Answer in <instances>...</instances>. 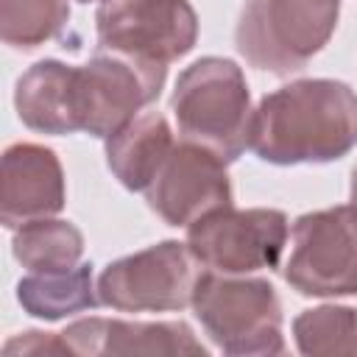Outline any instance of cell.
Returning <instances> with one entry per match:
<instances>
[{"instance_id":"cell-7","label":"cell","mask_w":357,"mask_h":357,"mask_svg":"<svg viewBox=\"0 0 357 357\" xmlns=\"http://www.w3.org/2000/svg\"><path fill=\"white\" fill-rule=\"evenodd\" d=\"M167 64L98 50L75 67V117L78 131L106 139L153 103L165 86Z\"/></svg>"},{"instance_id":"cell-11","label":"cell","mask_w":357,"mask_h":357,"mask_svg":"<svg viewBox=\"0 0 357 357\" xmlns=\"http://www.w3.org/2000/svg\"><path fill=\"white\" fill-rule=\"evenodd\" d=\"M64 170L56 151L36 142H14L6 148L0 195V220L6 229L53 218L64 209Z\"/></svg>"},{"instance_id":"cell-3","label":"cell","mask_w":357,"mask_h":357,"mask_svg":"<svg viewBox=\"0 0 357 357\" xmlns=\"http://www.w3.org/2000/svg\"><path fill=\"white\" fill-rule=\"evenodd\" d=\"M190 307L223 354H284L282 301L268 279L201 271Z\"/></svg>"},{"instance_id":"cell-17","label":"cell","mask_w":357,"mask_h":357,"mask_svg":"<svg viewBox=\"0 0 357 357\" xmlns=\"http://www.w3.org/2000/svg\"><path fill=\"white\" fill-rule=\"evenodd\" d=\"M296 349L307 357L357 354V310L321 304L293 318Z\"/></svg>"},{"instance_id":"cell-10","label":"cell","mask_w":357,"mask_h":357,"mask_svg":"<svg viewBox=\"0 0 357 357\" xmlns=\"http://www.w3.org/2000/svg\"><path fill=\"white\" fill-rule=\"evenodd\" d=\"M148 206L167 226H192L195 220L231 206V181L226 162L198 142L173 145L170 156L145 190Z\"/></svg>"},{"instance_id":"cell-21","label":"cell","mask_w":357,"mask_h":357,"mask_svg":"<svg viewBox=\"0 0 357 357\" xmlns=\"http://www.w3.org/2000/svg\"><path fill=\"white\" fill-rule=\"evenodd\" d=\"M78 3H95V0H78Z\"/></svg>"},{"instance_id":"cell-15","label":"cell","mask_w":357,"mask_h":357,"mask_svg":"<svg viewBox=\"0 0 357 357\" xmlns=\"http://www.w3.org/2000/svg\"><path fill=\"white\" fill-rule=\"evenodd\" d=\"M17 301L31 318L42 321H61L100 304L89 262H78L67 271H31L17 282Z\"/></svg>"},{"instance_id":"cell-5","label":"cell","mask_w":357,"mask_h":357,"mask_svg":"<svg viewBox=\"0 0 357 357\" xmlns=\"http://www.w3.org/2000/svg\"><path fill=\"white\" fill-rule=\"evenodd\" d=\"M282 273L301 296H357V209L343 204L301 215Z\"/></svg>"},{"instance_id":"cell-18","label":"cell","mask_w":357,"mask_h":357,"mask_svg":"<svg viewBox=\"0 0 357 357\" xmlns=\"http://www.w3.org/2000/svg\"><path fill=\"white\" fill-rule=\"evenodd\" d=\"M67 22V0H0V36L11 47L33 50L56 39Z\"/></svg>"},{"instance_id":"cell-16","label":"cell","mask_w":357,"mask_h":357,"mask_svg":"<svg viewBox=\"0 0 357 357\" xmlns=\"http://www.w3.org/2000/svg\"><path fill=\"white\" fill-rule=\"evenodd\" d=\"M11 254L22 268L33 273L67 271L75 268L84 257V234L70 220L39 218L14 229Z\"/></svg>"},{"instance_id":"cell-2","label":"cell","mask_w":357,"mask_h":357,"mask_svg":"<svg viewBox=\"0 0 357 357\" xmlns=\"http://www.w3.org/2000/svg\"><path fill=\"white\" fill-rule=\"evenodd\" d=\"M170 112L184 139L209 148L226 165L248 148L251 92L231 59L204 56L192 61L176 81Z\"/></svg>"},{"instance_id":"cell-9","label":"cell","mask_w":357,"mask_h":357,"mask_svg":"<svg viewBox=\"0 0 357 357\" xmlns=\"http://www.w3.org/2000/svg\"><path fill=\"white\" fill-rule=\"evenodd\" d=\"M98 50L170 64L198 42L190 0H100L95 11Z\"/></svg>"},{"instance_id":"cell-6","label":"cell","mask_w":357,"mask_h":357,"mask_svg":"<svg viewBox=\"0 0 357 357\" xmlns=\"http://www.w3.org/2000/svg\"><path fill=\"white\" fill-rule=\"evenodd\" d=\"M198 265L187 243L162 240L109 262L98 276V298L120 312H176L192 304Z\"/></svg>"},{"instance_id":"cell-4","label":"cell","mask_w":357,"mask_h":357,"mask_svg":"<svg viewBox=\"0 0 357 357\" xmlns=\"http://www.w3.org/2000/svg\"><path fill=\"white\" fill-rule=\"evenodd\" d=\"M337 17L340 0H248L234 28V45L251 67L290 75L324 50Z\"/></svg>"},{"instance_id":"cell-14","label":"cell","mask_w":357,"mask_h":357,"mask_svg":"<svg viewBox=\"0 0 357 357\" xmlns=\"http://www.w3.org/2000/svg\"><path fill=\"white\" fill-rule=\"evenodd\" d=\"M173 128L159 112H139L120 131L106 137V165L131 192H145L173 151Z\"/></svg>"},{"instance_id":"cell-12","label":"cell","mask_w":357,"mask_h":357,"mask_svg":"<svg viewBox=\"0 0 357 357\" xmlns=\"http://www.w3.org/2000/svg\"><path fill=\"white\" fill-rule=\"evenodd\" d=\"M70 354H201L206 346L184 321H120V318H78L61 332Z\"/></svg>"},{"instance_id":"cell-8","label":"cell","mask_w":357,"mask_h":357,"mask_svg":"<svg viewBox=\"0 0 357 357\" xmlns=\"http://www.w3.org/2000/svg\"><path fill=\"white\" fill-rule=\"evenodd\" d=\"M187 245L215 273L248 276L262 268L273 271L287 245V215L271 206H223L187 226Z\"/></svg>"},{"instance_id":"cell-13","label":"cell","mask_w":357,"mask_h":357,"mask_svg":"<svg viewBox=\"0 0 357 357\" xmlns=\"http://www.w3.org/2000/svg\"><path fill=\"white\" fill-rule=\"evenodd\" d=\"M14 109L22 126L39 134H73L75 117V67L45 59L28 67L14 86Z\"/></svg>"},{"instance_id":"cell-20","label":"cell","mask_w":357,"mask_h":357,"mask_svg":"<svg viewBox=\"0 0 357 357\" xmlns=\"http://www.w3.org/2000/svg\"><path fill=\"white\" fill-rule=\"evenodd\" d=\"M351 206L357 209V167L351 170Z\"/></svg>"},{"instance_id":"cell-19","label":"cell","mask_w":357,"mask_h":357,"mask_svg":"<svg viewBox=\"0 0 357 357\" xmlns=\"http://www.w3.org/2000/svg\"><path fill=\"white\" fill-rule=\"evenodd\" d=\"M3 351L6 354H70L61 332H39V329L11 337L3 346Z\"/></svg>"},{"instance_id":"cell-1","label":"cell","mask_w":357,"mask_h":357,"mask_svg":"<svg viewBox=\"0 0 357 357\" xmlns=\"http://www.w3.org/2000/svg\"><path fill=\"white\" fill-rule=\"evenodd\" d=\"M357 145V92L335 78H298L268 92L248 148L271 165H326Z\"/></svg>"}]
</instances>
